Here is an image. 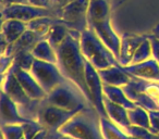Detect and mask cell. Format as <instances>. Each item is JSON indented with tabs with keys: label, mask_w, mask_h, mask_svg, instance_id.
I'll return each instance as SVG.
<instances>
[{
	"label": "cell",
	"mask_w": 159,
	"mask_h": 139,
	"mask_svg": "<svg viewBox=\"0 0 159 139\" xmlns=\"http://www.w3.org/2000/svg\"><path fill=\"white\" fill-rule=\"evenodd\" d=\"M80 38L81 32L70 28L64 41L56 49L58 55L57 64L64 77L77 85L87 99L92 102V97L87 88L85 77L86 60L81 50Z\"/></svg>",
	"instance_id": "obj_1"
},
{
	"label": "cell",
	"mask_w": 159,
	"mask_h": 139,
	"mask_svg": "<svg viewBox=\"0 0 159 139\" xmlns=\"http://www.w3.org/2000/svg\"><path fill=\"white\" fill-rule=\"evenodd\" d=\"M87 22L99 39L115 54L120 57L121 36L113 29L110 21V0H91L87 11Z\"/></svg>",
	"instance_id": "obj_2"
},
{
	"label": "cell",
	"mask_w": 159,
	"mask_h": 139,
	"mask_svg": "<svg viewBox=\"0 0 159 139\" xmlns=\"http://www.w3.org/2000/svg\"><path fill=\"white\" fill-rule=\"evenodd\" d=\"M100 114L91 104L76 112L58 132L74 139H106L100 126Z\"/></svg>",
	"instance_id": "obj_3"
},
{
	"label": "cell",
	"mask_w": 159,
	"mask_h": 139,
	"mask_svg": "<svg viewBox=\"0 0 159 139\" xmlns=\"http://www.w3.org/2000/svg\"><path fill=\"white\" fill-rule=\"evenodd\" d=\"M80 45L85 60L89 61L97 71L120 65L115 54L107 48L91 27L81 32Z\"/></svg>",
	"instance_id": "obj_4"
},
{
	"label": "cell",
	"mask_w": 159,
	"mask_h": 139,
	"mask_svg": "<svg viewBox=\"0 0 159 139\" xmlns=\"http://www.w3.org/2000/svg\"><path fill=\"white\" fill-rule=\"evenodd\" d=\"M43 101L74 112H79L80 110L93 104L80 89V87L69 80H66L56 87Z\"/></svg>",
	"instance_id": "obj_5"
},
{
	"label": "cell",
	"mask_w": 159,
	"mask_h": 139,
	"mask_svg": "<svg viewBox=\"0 0 159 139\" xmlns=\"http://www.w3.org/2000/svg\"><path fill=\"white\" fill-rule=\"evenodd\" d=\"M1 15H2V21L8 19H14V20H20L29 23L32 20L44 18V16L59 18V9L36 7L30 3H11L2 8Z\"/></svg>",
	"instance_id": "obj_6"
},
{
	"label": "cell",
	"mask_w": 159,
	"mask_h": 139,
	"mask_svg": "<svg viewBox=\"0 0 159 139\" xmlns=\"http://www.w3.org/2000/svg\"><path fill=\"white\" fill-rule=\"evenodd\" d=\"M30 72L47 95L66 80L60 71L58 64L40 61L37 59L33 61Z\"/></svg>",
	"instance_id": "obj_7"
},
{
	"label": "cell",
	"mask_w": 159,
	"mask_h": 139,
	"mask_svg": "<svg viewBox=\"0 0 159 139\" xmlns=\"http://www.w3.org/2000/svg\"><path fill=\"white\" fill-rule=\"evenodd\" d=\"M91 0H72L59 9V19L69 28L83 32L89 27L87 11Z\"/></svg>",
	"instance_id": "obj_8"
},
{
	"label": "cell",
	"mask_w": 159,
	"mask_h": 139,
	"mask_svg": "<svg viewBox=\"0 0 159 139\" xmlns=\"http://www.w3.org/2000/svg\"><path fill=\"white\" fill-rule=\"evenodd\" d=\"M76 112L66 110L60 106L46 103L42 100V106L37 111L36 119L49 130H59Z\"/></svg>",
	"instance_id": "obj_9"
},
{
	"label": "cell",
	"mask_w": 159,
	"mask_h": 139,
	"mask_svg": "<svg viewBox=\"0 0 159 139\" xmlns=\"http://www.w3.org/2000/svg\"><path fill=\"white\" fill-rule=\"evenodd\" d=\"M85 77L94 106L97 109L100 116L107 117L106 109L104 106V83L98 74V71L89 61H86Z\"/></svg>",
	"instance_id": "obj_10"
},
{
	"label": "cell",
	"mask_w": 159,
	"mask_h": 139,
	"mask_svg": "<svg viewBox=\"0 0 159 139\" xmlns=\"http://www.w3.org/2000/svg\"><path fill=\"white\" fill-rule=\"evenodd\" d=\"M1 91L7 93L16 104L21 108H29L31 106L32 102L36 101V100H32L26 93L24 91L23 87L21 86L20 82L16 78V74H14L13 67L11 66L9 71L2 75V82H1Z\"/></svg>",
	"instance_id": "obj_11"
},
{
	"label": "cell",
	"mask_w": 159,
	"mask_h": 139,
	"mask_svg": "<svg viewBox=\"0 0 159 139\" xmlns=\"http://www.w3.org/2000/svg\"><path fill=\"white\" fill-rule=\"evenodd\" d=\"M13 67L14 74H16V78L20 82L21 86L23 87L24 91L26 93V95L31 98L32 100H36V101H42L47 97V93L42 88L38 82L35 80L32 73L30 71H26L24 68L20 67L19 65H16V63H13L12 65Z\"/></svg>",
	"instance_id": "obj_12"
},
{
	"label": "cell",
	"mask_w": 159,
	"mask_h": 139,
	"mask_svg": "<svg viewBox=\"0 0 159 139\" xmlns=\"http://www.w3.org/2000/svg\"><path fill=\"white\" fill-rule=\"evenodd\" d=\"M122 68L131 77L159 83V64L154 58L141 63L122 66Z\"/></svg>",
	"instance_id": "obj_13"
},
{
	"label": "cell",
	"mask_w": 159,
	"mask_h": 139,
	"mask_svg": "<svg viewBox=\"0 0 159 139\" xmlns=\"http://www.w3.org/2000/svg\"><path fill=\"white\" fill-rule=\"evenodd\" d=\"M27 29V23L14 19L2 21L1 26V41H2V53L7 50L8 46L16 42Z\"/></svg>",
	"instance_id": "obj_14"
},
{
	"label": "cell",
	"mask_w": 159,
	"mask_h": 139,
	"mask_svg": "<svg viewBox=\"0 0 159 139\" xmlns=\"http://www.w3.org/2000/svg\"><path fill=\"white\" fill-rule=\"evenodd\" d=\"M0 106H1V124H23L30 119L29 117L21 114L20 106L3 91H1Z\"/></svg>",
	"instance_id": "obj_15"
},
{
	"label": "cell",
	"mask_w": 159,
	"mask_h": 139,
	"mask_svg": "<svg viewBox=\"0 0 159 139\" xmlns=\"http://www.w3.org/2000/svg\"><path fill=\"white\" fill-rule=\"evenodd\" d=\"M148 35H137V34H123L121 36V48H120L119 64L121 66L129 65L139 45L147 38Z\"/></svg>",
	"instance_id": "obj_16"
},
{
	"label": "cell",
	"mask_w": 159,
	"mask_h": 139,
	"mask_svg": "<svg viewBox=\"0 0 159 139\" xmlns=\"http://www.w3.org/2000/svg\"><path fill=\"white\" fill-rule=\"evenodd\" d=\"M42 39H44V38L38 36L35 32L27 28L26 31L24 32V34H23L16 42H13V44L8 46L7 50H6L5 53H2V54L14 57V55H16L20 52H32V50H33V48L35 47V45Z\"/></svg>",
	"instance_id": "obj_17"
},
{
	"label": "cell",
	"mask_w": 159,
	"mask_h": 139,
	"mask_svg": "<svg viewBox=\"0 0 159 139\" xmlns=\"http://www.w3.org/2000/svg\"><path fill=\"white\" fill-rule=\"evenodd\" d=\"M104 106L106 109L107 117L110 119L115 124L119 127L126 130L131 125L130 119H129V110L124 106L115 103L109 100L106 96H104Z\"/></svg>",
	"instance_id": "obj_18"
},
{
	"label": "cell",
	"mask_w": 159,
	"mask_h": 139,
	"mask_svg": "<svg viewBox=\"0 0 159 139\" xmlns=\"http://www.w3.org/2000/svg\"><path fill=\"white\" fill-rule=\"evenodd\" d=\"M102 83L110 86L124 87L131 80V76L124 71L121 65H115L111 67L98 71Z\"/></svg>",
	"instance_id": "obj_19"
},
{
	"label": "cell",
	"mask_w": 159,
	"mask_h": 139,
	"mask_svg": "<svg viewBox=\"0 0 159 139\" xmlns=\"http://www.w3.org/2000/svg\"><path fill=\"white\" fill-rule=\"evenodd\" d=\"M32 54L35 59L40 60V61L49 62V63H58V55L57 51L50 45V42L44 38V39L39 40L35 47L32 50Z\"/></svg>",
	"instance_id": "obj_20"
},
{
	"label": "cell",
	"mask_w": 159,
	"mask_h": 139,
	"mask_svg": "<svg viewBox=\"0 0 159 139\" xmlns=\"http://www.w3.org/2000/svg\"><path fill=\"white\" fill-rule=\"evenodd\" d=\"M104 96H106L109 100H111L115 103L124 106L128 110L134 109L136 106V104L126 96L125 91L123 90L122 87L110 86V85L104 84Z\"/></svg>",
	"instance_id": "obj_21"
},
{
	"label": "cell",
	"mask_w": 159,
	"mask_h": 139,
	"mask_svg": "<svg viewBox=\"0 0 159 139\" xmlns=\"http://www.w3.org/2000/svg\"><path fill=\"white\" fill-rule=\"evenodd\" d=\"M100 126L106 139H137L123 128L119 127L108 117H100Z\"/></svg>",
	"instance_id": "obj_22"
},
{
	"label": "cell",
	"mask_w": 159,
	"mask_h": 139,
	"mask_svg": "<svg viewBox=\"0 0 159 139\" xmlns=\"http://www.w3.org/2000/svg\"><path fill=\"white\" fill-rule=\"evenodd\" d=\"M69 31H70V28L66 24H63L60 19H58L57 23H55L49 29L46 39L50 42V45L53 48L57 49L64 41V39L68 36Z\"/></svg>",
	"instance_id": "obj_23"
},
{
	"label": "cell",
	"mask_w": 159,
	"mask_h": 139,
	"mask_svg": "<svg viewBox=\"0 0 159 139\" xmlns=\"http://www.w3.org/2000/svg\"><path fill=\"white\" fill-rule=\"evenodd\" d=\"M58 19L59 18H50V16L35 19V20H32L31 22L27 23V28L35 32L42 38H46L50 27L55 23H57Z\"/></svg>",
	"instance_id": "obj_24"
},
{
	"label": "cell",
	"mask_w": 159,
	"mask_h": 139,
	"mask_svg": "<svg viewBox=\"0 0 159 139\" xmlns=\"http://www.w3.org/2000/svg\"><path fill=\"white\" fill-rule=\"evenodd\" d=\"M129 119H130L131 125H137L150 129L149 113L146 109L139 106H136L134 109H131L129 110Z\"/></svg>",
	"instance_id": "obj_25"
},
{
	"label": "cell",
	"mask_w": 159,
	"mask_h": 139,
	"mask_svg": "<svg viewBox=\"0 0 159 139\" xmlns=\"http://www.w3.org/2000/svg\"><path fill=\"white\" fill-rule=\"evenodd\" d=\"M152 58V44H150L149 38H146L137 48V50L135 51L134 55L132 57L130 64H135V63H141V62L147 61V60Z\"/></svg>",
	"instance_id": "obj_26"
},
{
	"label": "cell",
	"mask_w": 159,
	"mask_h": 139,
	"mask_svg": "<svg viewBox=\"0 0 159 139\" xmlns=\"http://www.w3.org/2000/svg\"><path fill=\"white\" fill-rule=\"evenodd\" d=\"M3 139H24L23 124H1Z\"/></svg>",
	"instance_id": "obj_27"
},
{
	"label": "cell",
	"mask_w": 159,
	"mask_h": 139,
	"mask_svg": "<svg viewBox=\"0 0 159 139\" xmlns=\"http://www.w3.org/2000/svg\"><path fill=\"white\" fill-rule=\"evenodd\" d=\"M126 132L137 139H159V135L154 134L150 129L137 125H130Z\"/></svg>",
	"instance_id": "obj_28"
},
{
	"label": "cell",
	"mask_w": 159,
	"mask_h": 139,
	"mask_svg": "<svg viewBox=\"0 0 159 139\" xmlns=\"http://www.w3.org/2000/svg\"><path fill=\"white\" fill-rule=\"evenodd\" d=\"M44 126L37 121V119H30L27 122L23 123V130H24V139H32Z\"/></svg>",
	"instance_id": "obj_29"
},
{
	"label": "cell",
	"mask_w": 159,
	"mask_h": 139,
	"mask_svg": "<svg viewBox=\"0 0 159 139\" xmlns=\"http://www.w3.org/2000/svg\"><path fill=\"white\" fill-rule=\"evenodd\" d=\"M34 60H35V58L33 57L32 52H20L16 55H14V63L26 71L31 70Z\"/></svg>",
	"instance_id": "obj_30"
},
{
	"label": "cell",
	"mask_w": 159,
	"mask_h": 139,
	"mask_svg": "<svg viewBox=\"0 0 159 139\" xmlns=\"http://www.w3.org/2000/svg\"><path fill=\"white\" fill-rule=\"evenodd\" d=\"M150 119V130L154 134L159 135V110L148 111Z\"/></svg>",
	"instance_id": "obj_31"
},
{
	"label": "cell",
	"mask_w": 159,
	"mask_h": 139,
	"mask_svg": "<svg viewBox=\"0 0 159 139\" xmlns=\"http://www.w3.org/2000/svg\"><path fill=\"white\" fill-rule=\"evenodd\" d=\"M14 63V57L7 54H1V76L9 71Z\"/></svg>",
	"instance_id": "obj_32"
},
{
	"label": "cell",
	"mask_w": 159,
	"mask_h": 139,
	"mask_svg": "<svg viewBox=\"0 0 159 139\" xmlns=\"http://www.w3.org/2000/svg\"><path fill=\"white\" fill-rule=\"evenodd\" d=\"M152 44V58L158 62L159 64V38L156 37L155 35L148 36Z\"/></svg>",
	"instance_id": "obj_33"
},
{
	"label": "cell",
	"mask_w": 159,
	"mask_h": 139,
	"mask_svg": "<svg viewBox=\"0 0 159 139\" xmlns=\"http://www.w3.org/2000/svg\"><path fill=\"white\" fill-rule=\"evenodd\" d=\"M46 139H74L70 136L62 134V132H58V130H49V134Z\"/></svg>",
	"instance_id": "obj_34"
},
{
	"label": "cell",
	"mask_w": 159,
	"mask_h": 139,
	"mask_svg": "<svg viewBox=\"0 0 159 139\" xmlns=\"http://www.w3.org/2000/svg\"><path fill=\"white\" fill-rule=\"evenodd\" d=\"M48 134H49V129H47V128L44 127L43 129H40L32 139H46L47 136H48Z\"/></svg>",
	"instance_id": "obj_35"
},
{
	"label": "cell",
	"mask_w": 159,
	"mask_h": 139,
	"mask_svg": "<svg viewBox=\"0 0 159 139\" xmlns=\"http://www.w3.org/2000/svg\"><path fill=\"white\" fill-rule=\"evenodd\" d=\"M2 3L5 6L11 3H27V0H2Z\"/></svg>",
	"instance_id": "obj_36"
},
{
	"label": "cell",
	"mask_w": 159,
	"mask_h": 139,
	"mask_svg": "<svg viewBox=\"0 0 159 139\" xmlns=\"http://www.w3.org/2000/svg\"><path fill=\"white\" fill-rule=\"evenodd\" d=\"M152 35H155L156 37L159 38V24L157 25V26L155 27L154 29H152Z\"/></svg>",
	"instance_id": "obj_37"
}]
</instances>
